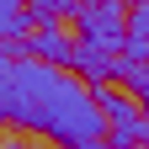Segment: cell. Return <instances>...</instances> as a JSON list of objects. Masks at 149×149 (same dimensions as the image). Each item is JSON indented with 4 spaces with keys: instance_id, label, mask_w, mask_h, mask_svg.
I'll use <instances>...</instances> for the list:
<instances>
[{
    "instance_id": "obj_1",
    "label": "cell",
    "mask_w": 149,
    "mask_h": 149,
    "mask_svg": "<svg viewBox=\"0 0 149 149\" xmlns=\"http://www.w3.org/2000/svg\"><path fill=\"white\" fill-rule=\"evenodd\" d=\"M0 117L11 128L53 139L59 149H91L107 139V112L96 91H85L69 69L43 64L22 48H6L0 59Z\"/></svg>"
},
{
    "instance_id": "obj_2",
    "label": "cell",
    "mask_w": 149,
    "mask_h": 149,
    "mask_svg": "<svg viewBox=\"0 0 149 149\" xmlns=\"http://www.w3.org/2000/svg\"><path fill=\"white\" fill-rule=\"evenodd\" d=\"M96 101H101V112H107V139L117 144V149H144V144H149V112H144L133 96H123L112 80H101V85H96Z\"/></svg>"
},
{
    "instance_id": "obj_3",
    "label": "cell",
    "mask_w": 149,
    "mask_h": 149,
    "mask_svg": "<svg viewBox=\"0 0 149 149\" xmlns=\"http://www.w3.org/2000/svg\"><path fill=\"white\" fill-rule=\"evenodd\" d=\"M128 11L123 0H91V6H80V16H74V27H80V43L85 48H101V53H123L128 48Z\"/></svg>"
},
{
    "instance_id": "obj_4",
    "label": "cell",
    "mask_w": 149,
    "mask_h": 149,
    "mask_svg": "<svg viewBox=\"0 0 149 149\" xmlns=\"http://www.w3.org/2000/svg\"><path fill=\"white\" fill-rule=\"evenodd\" d=\"M6 48H22V53H32L43 64H59V69H74V53H80V43L64 27H32L22 43H6Z\"/></svg>"
},
{
    "instance_id": "obj_5",
    "label": "cell",
    "mask_w": 149,
    "mask_h": 149,
    "mask_svg": "<svg viewBox=\"0 0 149 149\" xmlns=\"http://www.w3.org/2000/svg\"><path fill=\"white\" fill-rule=\"evenodd\" d=\"M85 0H27V11H32V27H59L64 16H80Z\"/></svg>"
},
{
    "instance_id": "obj_6",
    "label": "cell",
    "mask_w": 149,
    "mask_h": 149,
    "mask_svg": "<svg viewBox=\"0 0 149 149\" xmlns=\"http://www.w3.org/2000/svg\"><path fill=\"white\" fill-rule=\"evenodd\" d=\"M128 37L149 43V6H133V16H128Z\"/></svg>"
},
{
    "instance_id": "obj_7",
    "label": "cell",
    "mask_w": 149,
    "mask_h": 149,
    "mask_svg": "<svg viewBox=\"0 0 149 149\" xmlns=\"http://www.w3.org/2000/svg\"><path fill=\"white\" fill-rule=\"evenodd\" d=\"M128 91H133V96H139V107L149 112V69H133V74H128Z\"/></svg>"
},
{
    "instance_id": "obj_8",
    "label": "cell",
    "mask_w": 149,
    "mask_h": 149,
    "mask_svg": "<svg viewBox=\"0 0 149 149\" xmlns=\"http://www.w3.org/2000/svg\"><path fill=\"white\" fill-rule=\"evenodd\" d=\"M0 149H32V144H27L22 133H6V144H0Z\"/></svg>"
},
{
    "instance_id": "obj_9",
    "label": "cell",
    "mask_w": 149,
    "mask_h": 149,
    "mask_svg": "<svg viewBox=\"0 0 149 149\" xmlns=\"http://www.w3.org/2000/svg\"><path fill=\"white\" fill-rule=\"evenodd\" d=\"M91 149H117V144H112V139H101V144H91Z\"/></svg>"
},
{
    "instance_id": "obj_10",
    "label": "cell",
    "mask_w": 149,
    "mask_h": 149,
    "mask_svg": "<svg viewBox=\"0 0 149 149\" xmlns=\"http://www.w3.org/2000/svg\"><path fill=\"white\" fill-rule=\"evenodd\" d=\"M133 6H149V0H133Z\"/></svg>"
}]
</instances>
